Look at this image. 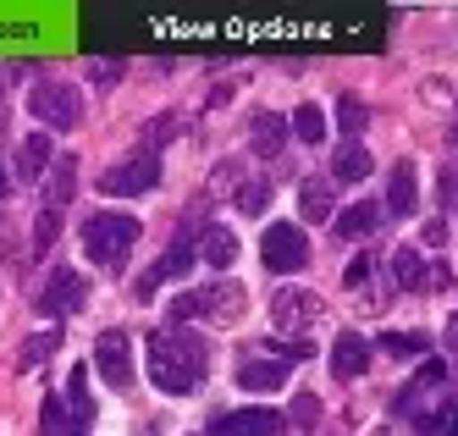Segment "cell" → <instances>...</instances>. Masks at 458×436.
Listing matches in <instances>:
<instances>
[{
  "instance_id": "6da1fadb",
  "label": "cell",
  "mask_w": 458,
  "mask_h": 436,
  "mask_svg": "<svg viewBox=\"0 0 458 436\" xmlns=\"http://www.w3.org/2000/svg\"><path fill=\"white\" fill-rule=\"evenodd\" d=\"M144 354H149V381L166 398H188L210 371V348H205L199 331H188V326H160L144 343Z\"/></svg>"
},
{
  "instance_id": "7a4b0ae2",
  "label": "cell",
  "mask_w": 458,
  "mask_h": 436,
  "mask_svg": "<svg viewBox=\"0 0 458 436\" xmlns=\"http://www.w3.org/2000/svg\"><path fill=\"white\" fill-rule=\"evenodd\" d=\"M133 244H139V221L122 216V210H100V216L83 221V249H89L94 265H106V271H116Z\"/></svg>"
},
{
  "instance_id": "3957f363",
  "label": "cell",
  "mask_w": 458,
  "mask_h": 436,
  "mask_svg": "<svg viewBox=\"0 0 458 436\" xmlns=\"http://www.w3.org/2000/svg\"><path fill=\"white\" fill-rule=\"evenodd\" d=\"M28 116L45 122L50 133H72L83 122V94H78V83H67V78H39L34 89H28Z\"/></svg>"
},
{
  "instance_id": "277c9868",
  "label": "cell",
  "mask_w": 458,
  "mask_h": 436,
  "mask_svg": "<svg viewBox=\"0 0 458 436\" xmlns=\"http://www.w3.org/2000/svg\"><path fill=\"white\" fill-rule=\"evenodd\" d=\"M39 315L45 321H67V315H78L83 304H89V277H78L72 265H55V271L45 277V287H39Z\"/></svg>"
},
{
  "instance_id": "5b68a950",
  "label": "cell",
  "mask_w": 458,
  "mask_h": 436,
  "mask_svg": "<svg viewBox=\"0 0 458 436\" xmlns=\"http://www.w3.org/2000/svg\"><path fill=\"white\" fill-rule=\"evenodd\" d=\"M259 260H266L276 277L304 271V265H310V238L299 232V221H271L266 238H259Z\"/></svg>"
},
{
  "instance_id": "8992f818",
  "label": "cell",
  "mask_w": 458,
  "mask_h": 436,
  "mask_svg": "<svg viewBox=\"0 0 458 436\" xmlns=\"http://www.w3.org/2000/svg\"><path fill=\"white\" fill-rule=\"evenodd\" d=\"M160 183V160L144 150V155H133V160H116L111 172H100V193L106 199H133V193H149Z\"/></svg>"
},
{
  "instance_id": "52a82bcc",
  "label": "cell",
  "mask_w": 458,
  "mask_h": 436,
  "mask_svg": "<svg viewBox=\"0 0 458 436\" xmlns=\"http://www.w3.org/2000/svg\"><path fill=\"white\" fill-rule=\"evenodd\" d=\"M94 371H100L106 387H116V392L133 387V343H127V331H106V338L94 343Z\"/></svg>"
},
{
  "instance_id": "ba28073f",
  "label": "cell",
  "mask_w": 458,
  "mask_h": 436,
  "mask_svg": "<svg viewBox=\"0 0 458 436\" xmlns=\"http://www.w3.org/2000/svg\"><path fill=\"white\" fill-rule=\"evenodd\" d=\"M271 321H276L282 331H304V326L320 321V298H315L310 287H282V293L271 298Z\"/></svg>"
},
{
  "instance_id": "9c48e42d",
  "label": "cell",
  "mask_w": 458,
  "mask_h": 436,
  "mask_svg": "<svg viewBox=\"0 0 458 436\" xmlns=\"http://www.w3.org/2000/svg\"><path fill=\"white\" fill-rule=\"evenodd\" d=\"M414 205H420V172H414V160H398V166L386 172V199H381V216L409 221V216H414Z\"/></svg>"
},
{
  "instance_id": "30bf717a",
  "label": "cell",
  "mask_w": 458,
  "mask_h": 436,
  "mask_svg": "<svg viewBox=\"0 0 458 436\" xmlns=\"http://www.w3.org/2000/svg\"><path fill=\"white\" fill-rule=\"evenodd\" d=\"M243 298H249V293H243L238 282L205 287V293H199V315H205V321H216V326H233V321H243V310H249Z\"/></svg>"
},
{
  "instance_id": "8fae6325",
  "label": "cell",
  "mask_w": 458,
  "mask_h": 436,
  "mask_svg": "<svg viewBox=\"0 0 458 436\" xmlns=\"http://www.w3.org/2000/svg\"><path fill=\"white\" fill-rule=\"evenodd\" d=\"M299 216L315 221V227L332 221V216H337V183H332V177H304V183H299Z\"/></svg>"
},
{
  "instance_id": "7c38bea8",
  "label": "cell",
  "mask_w": 458,
  "mask_h": 436,
  "mask_svg": "<svg viewBox=\"0 0 458 436\" xmlns=\"http://www.w3.org/2000/svg\"><path fill=\"white\" fill-rule=\"evenodd\" d=\"M282 431V415L276 409H233L221 415L210 436H276Z\"/></svg>"
},
{
  "instance_id": "4fadbf2b",
  "label": "cell",
  "mask_w": 458,
  "mask_h": 436,
  "mask_svg": "<svg viewBox=\"0 0 458 436\" xmlns=\"http://www.w3.org/2000/svg\"><path fill=\"white\" fill-rule=\"evenodd\" d=\"M193 260H199V254H193V244H172L166 254L155 260V271H149V277L139 282V298H149V293H155L160 282H182V277L193 271Z\"/></svg>"
},
{
  "instance_id": "5bb4252c",
  "label": "cell",
  "mask_w": 458,
  "mask_h": 436,
  "mask_svg": "<svg viewBox=\"0 0 458 436\" xmlns=\"http://www.w3.org/2000/svg\"><path fill=\"white\" fill-rule=\"evenodd\" d=\"M365 371H370V343L359 338V331H343V338L332 343V376L353 381V376H365Z\"/></svg>"
},
{
  "instance_id": "9a60e30c",
  "label": "cell",
  "mask_w": 458,
  "mask_h": 436,
  "mask_svg": "<svg viewBox=\"0 0 458 436\" xmlns=\"http://www.w3.org/2000/svg\"><path fill=\"white\" fill-rule=\"evenodd\" d=\"M50 160H55V150H50L45 133H28V139L17 144V155H12V166H17V177H22V183L45 177V172H50Z\"/></svg>"
},
{
  "instance_id": "2e32d148",
  "label": "cell",
  "mask_w": 458,
  "mask_h": 436,
  "mask_svg": "<svg viewBox=\"0 0 458 436\" xmlns=\"http://www.w3.org/2000/svg\"><path fill=\"white\" fill-rule=\"evenodd\" d=\"M376 227H381V205H376V199H359V205H348L343 216H332L337 238H370Z\"/></svg>"
},
{
  "instance_id": "e0dca14e",
  "label": "cell",
  "mask_w": 458,
  "mask_h": 436,
  "mask_svg": "<svg viewBox=\"0 0 458 436\" xmlns=\"http://www.w3.org/2000/svg\"><path fill=\"white\" fill-rule=\"evenodd\" d=\"M249 144H254V155H259V160H276V155H282V144H287V116L259 111V116H254V127H249Z\"/></svg>"
},
{
  "instance_id": "ac0fdd59",
  "label": "cell",
  "mask_w": 458,
  "mask_h": 436,
  "mask_svg": "<svg viewBox=\"0 0 458 436\" xmlns=\"http://www.w3.org/2000/svg\"><path fill=\"white\" fill-rule=\"evenodd\" d=\"M193 254H199L205 265H216V271H226V265L238 260V238H233L226 227H205V232H199V249H193Z\"/></svg>"
},
{
  "instance_id": "d6986e66",
  "label": "cell",
  "mask_w": 458,
  "mask_h": 436,
  "mask_svg": "<svg viewBox=\"0 0 458 436\" xmlns=\"http://www.w3.org/2000/svg\"><path fill=\"white\" fill-rule=\"evenodd\" d=\"M370 166H376V160H370L365 144H343L337 160H332V183H365V177H370Z\"/></svg>"
},
{
  "instance_id": "ffe728a7",
  "label": "cell",
  "mask_w": 458,
  "mask_h": 436,
  "mask_svg": "<svg viewBox=\"0 0 458 436\" xmlns=\"http://www.w3.org/2000/svg\"><path fill=\"white\" fill-rule=\"evenodd\" d=\"M282 381H287V364L282 359H249L243 371H238V387H249V392H271Z\"/></svg>"
},
{
  "instance_id": "44dd1931",
  "label": "cell",
  "mask_w": 458,
  "mask_h": 436,
  "mask_svg": "<svg viewBox=\"0 0 458 436\" xmlns=\"http://www.w3.org/2000/svg\"><path fill=\"white\" fill-rule=\"evenodd\" d=\"M45 177H50V210H61L72 199V188H78V155H55Z\"/></svg>"
},
{
  "instance_id": "7402d4cb",
  "label": "cell",
  "mask_w": 458,
  "mask_h": 436,
  "mask_svg": "<svg viewBox=\"0 0 458 436\" xmlns=\"http://www.w3.org/2000/svg\"><path fill=\"white\" fill-rule=\"evenodd\" d=\"M55 343H61L55 326H50V331H34V338L22 343V354H17V371H34V364H45V359L55 354Z\"/></svg>"
},
{
  "instance_id": "603a6c76",
  "label": "cell",
  "mask_w": 458,
  "mask_h": 436,
  "mask_svg": "<svg viewBox=\"0 0 458 436\" xmlns=\"http://www.w3.org/2000/svg\"><path fill=\"white\" fill-rule=\"evenodd\" d=\"M287 133H299L304 144H320V139H326V111H320V106H299V116L287 122Z\"/></svg>"
},
{
  "instance_id": "cb8c5ba5",
  "label": "cell",
  "mask_w": 458,
  "mask_h": 436,
  "mask_svg": "<svg viewBox=\"0 0 458 436\" xmlns=\"http://www.w3.org/2000/svg\"><path fill=\"white\" fill-rule=\"evenodd\" d=\"M392 277H398V287H425V265L414 249H392Z\"/></svg>"
},
{
  "instance_id": "d4e9b609",
  "label": "cell",
  "mask_w": 458,
  "mask_h": 436,
  "mask_svg": "<svg viewBox=\"0 0 458 436\" xmlns=\"http://www.w3.org/2000/svg\"><path fill=\"white\" fill-rule=\"evenodd\" d=\"M381 348H386L392 359H414V354H425V348H431V338H420V331H386V338H381Z\"/></svg>"
},
{
  "instance_id": "484cf974",
  "label": "cell",
  "mask_w": 458,
  "mask_h": 436,
  "mask_svg": "<svg viewBox=\"0 0 458 436\" xmlns=\"http://www.w3.org/2000/svg\"><path fill=\"white\" fill-rule=\"evenodd\" d=\"M287 425L315 431V425H320V398H315V392H299V398H293V409H287Z\"/></svg>"
},
{
  "instance_id": "4316f807",
  "label": "cell",
  "mask_w": 458,
  "mask_h": 436,
  "mask_svg": "<svg viewBox=\"0 0 458 436\" xmlns=\"http://www.w3.org/2000/svg\"><path fill=\"white\" fill-rule=\"evenodd\" d=\"M67 404H72L78 420H94V398H89V387H83V364L67 376Z\"/></svg>"
},
{
  "instance_id": "83f0119b",
  "label": "cell",
  "mask_w": 458,
  "mask_h": 436,
  "mask_svg": "<svg viewBox=\"0 0 458 436\" xmlns=\"http://www.w3.org/2000/svg\"><path fill=\"white\" fill-rule=\"evenodd\" d=\"M39 436H72V425H67V409H61V398H45V415H39Z\"/></svg>"
},
{
  "instance_id": "f1b7e54d",
  "label": "cell",
  "mask_w": 458,
  "mask_h": 436,
  "mask_svg": "<svg viewBox=\"0 0 458 436\" xmlns=\"http://www.w3.org/2000/svg\"><path fill=\"white\" fill-rule=\"evenodd\" d=\"M266 205H271V183H266V177H254V183L238 188V210L254 216V210H266Z\"/></svg>"
},
{
  "instance_id": "f546056e",
  "label": "cell",
  "mask_w": 458,
  "mask_h": 436,
  "mask_svg": "<svg viewBox=\"0 0 458 436\" xmlns=\"http://www.w3.org/2000/svg\"><path fill=\"white\" fill-rule=\"evenodd\" d=\"M188 321H199V293H177L166 304V326H188Z\"/></svg>"
},
{
  "instance_id": "4dcf8cb0",
  "label": "cell",
  "mask_w": 458,
  "mask_h": 436,
  "mask_svg": "<svg viewBox=\"0 0 458 436\" xmlns=\"http://www.w3.org/2000/svg\"><path fill=\"white\" fill-rule=\"evenodd\" d=\"M337 122H343L348 139H353V133H365V106H359L353 94H343V99H337Z\"/></svg>"
},
{
  "instance_id": "1f68e13d",
  "label": "cell",
  "mask_w": 458,
  "mask_h": 436,
  "mask_svg": "<svg viewBox=\"0 0 458 436\" xmlns=\"http://www.w3.org/2000/svg\"><path fill=\"white\" fill-rule=\"evenodd\" d=\"M172 139H177V116H155V122H149V155H155L160 144H172Z\"/></svg>"
},
{
  "instance_id": "d6a6232c",
  "label": "cell",
  "mask_w": 458,
  "mask_h": 436,
  "mask_svg": "<svg viewBox=\"0 0 458 436\" xmlns=\"http://www.w3.org/2000/svg\"><path fill=\"white\" fill-rule=\"evenodd\" d=\"M55 232H61V210H45V216H39V232H34V249H50Z\"/></svg>"
},
{
  "instance_id": "836d02e7",
  "label": "cell",
  "mask_w": 458,
  "mask_h": 436,
  "mask_svg": "<svg viewBox=\"0 0 458 436\" xmlns=\"http://www.w3.org/2000/svg\"><path fill=\"white\" fill-rule=\"evenodd\" d=\"M420 244H425V249H442V244H447V221H442V216H431V221L420 227Z\"/></svg>"
},
{
  "instance_id": "e575fe53",
  "label": "cell",
  "mask_w": 458,
  "mask_h": 436,
  "mask_svg": "<svg viewBox=\"0 0 458 436\" xmlns=\"http://www.w3.org/2000/svg\"><path fill=\"white\" fill-rule=\"evenodd\" d=\"M343 282H348V287H365V282H370V254H359L348 271H343Z\"/></svg>"
},
{
  "instance_id": "d590c367",
  "label": "cell",
  "mask_w": 458,
  "mask_h": 436,
  "mask_svg": "<svg viewBox=\"0 0 458 436\" xmlns=\"http://www.w3.org/2000/svg\"><path fill=\"white\" fill-rule=\"evenodd\" d=\"M271 348H276L282 359H310V354H315V343H304V338H299V343H282V338H276Z\"/></svg>"
},
{
  "instance_id": "8d00e7d4",
  "label": "cell",
  "mask_w": 458,
  "mask_h": 436,
  "mask_svg": "<svg viewBox=\"0 0 458 436\" xmlns=\"http://www.w3.org/2000/svg\"><path fill=\"white\" fill-rule=\"evenodd\" d=\"M447 343H453V354H458V315L447 321Z\"/></svg>"
},
{
  "instance_id": "74e56055",
  "label": "cell",
  "mask_w": 458,
  "mask_h": 436,
  "mask_svg": "<svg viewBox=\"0 0 458 436\" xmlns=\"http://www.w3.org/2000/svg\"><path fill=\"white\" fill-rule=\"evenodd\" d=\"M12 193V177H6V166H0V199H6Z\"/></svg>"
},
{
  "instance_id": "f35d334b",
  "label": "cell",
  "mask_w": 458,
  "mask_h": 436,
  "mask_svg": "<svg viewBox=\"0 0 458 436\" xmlns=\"http://www.w3.org/2000/svg\"><path fill=\"white\" fill-rule=\"evenodd\" d=\"M442 436H458V415H453V420H447V431H442Z\"/></svg>"
},
{
  "instance_id": "ab89813d",
  "label": "cell",
  "mask_w": 458,
  "mask_h": 436,
  "mask_svg": "<svg viewBox=\"0 0 458 436\" xmlns=\"http://www.w3.org/2000/svg\"><path fill=\"white\" fill-rule=\"evenodd\" d=\"M453 155H458V127H453Z\"/></svg>"
}]
</instances>
